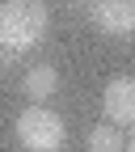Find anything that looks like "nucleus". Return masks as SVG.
<instances>
[{
	"label": "nucleus",
	"mask_w": 135,
	"mask_h": 152,
	"mask_svg": "<svg viewBox=\"0 0 135 152\" xmlns=\"http://www.w3.org/2000/svg\"><path fill=\"white\" fill-rule=\"evenodd\" d=\"M47 21H51L47 4H34V0H9V4H0V42H4V51L21 55V51L38 47L42 34H47Z\"/></svg>",
	"instance_id": "f257e3e1"
},
{
	"label": "nucleus",
	"mask_w": 135,
	"mask_h": 152,
	"mask_svg": "<svg viewBox=\"0 0 135 152\" xmlns=\"http://www.w3.org/2000/svg\"><path fill=\"white\" fill-rule=\"evenodd\" d=\"M17 140H21V148L30 152H59L63 140H68V127L55 110L47 106H26L21 114H17Z\"/></svg>",
	"instance_id": "f03ea898"
},
{
	"label": "nucleus",
	"mask_w": 135,
	"mask_h": 152,
	"mask_svg": "<svg viewBox=\"0 0 135 152\" xmlns=\"http://www.w3.org/2000/svg\"><path fill=\"white\" fill-rule=\"evenodd\" d=\"M89 17L93 26L110 38H127L135 34V4L131 0H97V4H89Z\"/></svg>",
	"instance_id": "7ed1b4c3"
},
{
	"label": "nucleus",
	"mask_w": 135,
	"mask_h": 152,
	"mask_svg": "<svg viewBox=\"0 0 135 152\" xmlns=\"http://www.w3.org/2000/svg\"><path fill=\"white\" fill-rule=\"evenodd\" d=\"M101 110H106V118L114 127H131L135 123V76H114V80H106Z\"/></svg>",
	"instance_id": "20e7f679"
},
{
	"label": "nucleus",
	"mask_w": 135,
	"mask_h": 152,
	"mask_svg": "<svg viewBox=\"0 0 135 152\" xmlns=\"http://www.w3.org/2000/svg\"><path fill=\"white\" fill-rule=\"evenodd\" d=\"M21 89H26L30 106H42L47 97H55V89H59V72H55L51 64H38V68H30V72H26Z\"/></svg>",
	"instance_id": "39448f33"
},
{
	"label": "nucleus",
	"mask_w": 135,
	"mask_h": 152,
	"mask_svg": "<svg viewBox=\"0 0 135 152\" xmlns=\"http://www.w3.org/2000/svg\"><path fill=\"white\" fill-rule=\"evenodd\" d=\"M85 144H89V152H123L127 144H123V131L118 127H106V123H97V127H89V135H85Z\"/></svg>",
	"instance_id": "423d86ee"
},
{
	"label": "nucleus",
	"mask_w": 135,
	"mask_h": 152,
	"mask_svg": "<svg viewBox=\"0 0 135 152\" xmlns=\"http://www.w3.org/2000/svg\"><path fill=\"white\" fill-rule=\"evenodd\" d=\"M9 59H13V55H9V51H4V42H0V68H4V64H9Z\"/></svg>",
	"instance_id": "0eeeda50"
},
{
	"label": "nucleus",
	"mask_w": 135,
	"mask_h": 152,
	"mask_svg": "<svg viewBox=\"0 0 135 152\" xmlns=\"http://www.w3.org/2000/svg\"><path fill=\"white\" fill-rule=\"evenodd\" d=\"M127 152H135V135H131V140H127Z\"/></svg>",
	"instance_id": "6e6552de"
}]
</instances>
